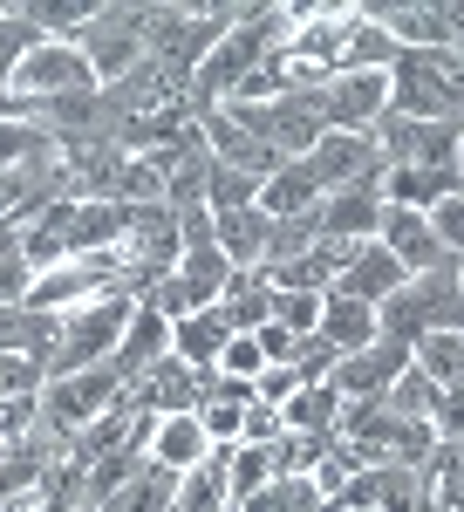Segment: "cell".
I'll return each instance as SVG.
<instances>
[{"label":"cell","instance_id":"cell-37","mask_svg":"<svg viewBox=\"0 0 464 512\" xmlns=\"http://www.w3.org/2000/svg\"><path fill=\"white\" fill-rule=\"evenodd\" d=\"M301 383H308L301 369H287V362H267V369H260V383H253V396H260V403H287V396L301 390Z\"/></svg>","mask_w":464,"mask_h":512},{"label":"cell","instance_id":"cell-8","mask_svg":"<svg viewBox=\"0 0 464 512\" xmlns=\"http://www.w3.org/2000/svg\"><path fill=\"white\" fill-rule=\"evenodd\" d=\"M205 383L212 376H198L192 362H178V355H164V362H151L137 383H130V410H144V417H178V410H198L205 403Z\"/></svg>","mask_w":464,"mask_h":512},{"label":"cell","instance_id":"cell-9","mask_svg":"<svg viewBox=\"0 0 464 512\" xmlns=\"http://www.w3.org/2000/svg\"><path fill=\"white\" fill-rule=\"evenodd\" d=\"M314 233L321 239H376L383 233V178L348 185V192H328L314 205Z\"/></svg>","mask_w":464,"mask_h":512},{"label":"cell","instance_id":"cell-33","mask_svg":"<svg viewBox=\"0 0 464 512\" xmlns=\"http://www.w3.org/2000/svg\"><path fill=\"white\" fill-rule=\"evenodd\" d=\"M273 321H280L287 335H314V328H321V294H280V287H273Z\"/></svg>","mask_w":464,"mask_h":512},{"label":"cell","instance_id":"cell-10","mask_svg":"<svg viewBox=\"0 0 464 512\" xmlns=\"http://www.w3.org/2000/svg\"><path fill=\"white\" fill-rule=\"evenodd\" d=\"M198 137H205V158L212 164H232V171H253V178H273L280 171V151H267L253 130H239L226 110H198Z\"/></svg>","mask_w":464,"mask_h":512},{"label":"cell","instance_id":"cell-35","mask_svg":"<svg viewBox=\"0 0 464 512\" xmlns=\"http://www.w3.org/2000/svg\"><path fill=\"white\" fill-rule=\"evenodd\" d=\"M424 219H430V233L444 239V253H458V260H464V192L437 198V205H430Z\"/></svg>","mask_w":464,"mask_h":512},{"label":"cell","instance_id":"cell-21","mask_svg":"<svg viewBox=\"0 0 464 512\" xmlns=\"http://www.w3.org/2000/svg\"><path fill=\"white\" fill-rule=\"evenodd\" d=\"M219 308H226L232 335H260V328L273 321V287L260 274H232L226 294H219Z\"/></svg>","mask_w":464,"mask_h":512},{"label":"cell","instance_id":"cell-27","mask_svg":"<svg viewBox=\"0 0 464 512\" xmlns=\"http://www.w3.org/2000/svg\"><path fill=\"white\" fill-rule=\"evenodd\" d=\"M41 158H55V137L35 117L0 123V171H21V164H41Z\"/></svg>","mask_w":464,"mask_h":512},{"label":"cell","instance_id":"cell-13","mask_svg":"<svg viewBox=\"0 0 464 512\" xmlns=\"http://www.w3.org/2000/svg\"><path fill=\"white\" fill-rule=\"evenodd\" d=\"M205 458H212V437L198 424V410H178V417H157L151 424V465H164L171 478L198 472Z\"/></svg>","mask_w":464,"mask_h":512},{"label":"cell","instance_id":"cell-11","mask_svg":"<svg viewBox=\"0 0 464 512\" xmlns=\"http://www.w3.org/2000/svg\"><path fill=\"white\" fill-rule=\"evenodd\" d=\"M410 287V274L396 267V253H389L383 239H362L355 246V260L342 267V280L328 287V294H348V301H369V308H383L389 294H403Z\"/></svg>","mask_w":464,"mask_h":512},{"label":"cell","instance_id":"cell-43","mask_svg":"<svg viewBox=\"0 0 464 512\" xmlns=\"http://www.w3.org/2000/svg\"><path fill=\"white\" fill-rule=\"evenodd\" d=\"M0 458H7V451H0Z\"/></svg>","mask_w":464,"mask_h":512},{"label":"cell","instance_id":"cell-42","mask_svg":"<svg viewBox=\"0 0 464 512\" xmlns=\"http://www.w3.org/2000/svg\"><path fill=\"white\" fill-rule=\"evenodd\" d=\"M69 512H89V506H69Z\"/></svg>","mask_w":464,"mask_h":512},{"label":"cell","instance_id":"cell-20","mask_svg":"<svg viewBox=\"0 0 464 512\" xmlns=\"http://www.w3.org/2000/svg\"><path fill=\"white\" fill-rule=\"evenodd\" d=\"M14 14H21L41 41H82V28L96 21L89 0H14Z\"/></svg>","mask_w":464,"mask_h":512},{"label":"cell","instance_id":"cell-30","mask_svg":"<svg viewBox=\"0 0 464 512\" xmlns=\"http://www.w3.org/2000/svg\"><path fill=\"white\" fill-rule=\"evenodd\" d=\"M430 396H437V383H430L424 369H417V362H410V369H403V376H396V383H389V410H396V417H430Z\"/></svg>","mask_w":464,"mask_h":512},{"label":"cell","instance_id":"cell-26","mask_svg":"<svg viewBox=\"0 0 464 512\" xmlns=\"http://www.w3.org/2000/svg\"><path fill=\"white\" fill-rule=\"evenodd\" d=\"M417 369H424L430 383H444V390H451V383H464V335H458V328L424 335V342H417Z\"/></svg>","mask_w":464,"mask_h":512},{"label":"cell","instance_id":"cell-6","mask_svg":"<svg viewBox=\"0 0 464 512\" xmlns=\"http://www.w3.org/2000/svg\"><path fill=\"white\" fill-rule=\"evenodd\" d=\"M362 14H369L396 48H424V55H437V48H458L464 0L458 7H451V0H410V7H362Z\"/></svg>","mask_w":464,"mask_h":512},{"label":"cell","instance_id":"cell-24","mask_svg":"<svg viewBox=\"0 0 464 512\" xmlns=\"http://www.w3.org/2000/svg\"><path fill=\"white\" fill-rule=\"evenodd\" d=\"M260 185H267V178L205 158V205H212V212H246V205H260Z\"/></svg>","mask_w":464,"mask_h":512},{"label":"cell","instance_id":"cell-1","mask_svg":"<svg viewBox=\"0 0 464 512\" xmlns=\"http://www.w3.org/2000/svg\"><path fill=\"white\" fill-rule=\"evenodd\" d=\"M123 396H130V383L116 376V362H89V369H69V376H48V390H41V424L69 444V437H82L96 417H110Z\"/></svg>","mask_w":464,"mask_h":512},{"label":"cell","instance_id":"cell-18","mask_svg":"<svg viewBox=\"0 0 464 512\" xmlns=\"http://www.w3.org/2000/svg\"><path fill=\"white\" fill-rule=\"evenodd\" d=\"M321 198H328V192L314 185L308 158H287V164L267 178V185H260V212H267V219H308Z\"/></svg>","mask_w":464,"mask_h":512},{"label":"cell","instance_id":"cell-5","mask_svg":"<svg viewBox=\"0 0 464 512\" xmlns=\"http://www.w3.org/2000/svg\"><path fill=\"white\" fill-rule=\"evenodd\" d=\"M308 171L321 192H348V185H369V178H383L389 164L376 151V137L369 130H328L321 144L308 151Z\"/></svg>","mask_w":464,"mask_h":512},{"label":"cell","instance_id":"cell-31","mask_svg":"<svg viewBox=\"0 0 464 512\" xmlns=\"http://www.w3.org/2000/svg\"><path fill=\"white\" fill-rule=\"evenodd\" d=\"M430 431H437V444H464V383H437V396H430Z\"/></svg>","mask_w":464,"mask_h":512},{"label":"cell","instance_id":"cell-34","mask_svg":"<svg viewBox=\"0 0 464 512\" xmlns=\"http://www.w3.org/2000/svg\"><path fill=\"white\" fill-rule=\"evenodd\" d=\"M48 390V369L35 355H0V396H41Z\"/></svg>","mask_w":464,"mask_h":512},{"label":"cell","instance_id":"cell-32","mask_svg":"<svg viewBox=\"0 0 464 512\" xmlns=\"http://www.w3.org/2000/svg\"><path fill=\"white\" fill-rule=\"evenodd\" d=\"M260 369H267L260 335H232L226 349H219V376H232V383H260Z\"/></svg>","mask_w":464,"mask_h":512},{"label":"cell","instance_id":"cell-2","mask_svg":"<svg viewBox=\"0 0 464 512\" xmlns=\"http://www.w3.org/2000/svg\"><path fill=\"white\" fill-rule=\"evenodd\" d=\"M130 315H137V294H130V287H116V294L89 301V308H69V315H62V342H55V355H48V376L110 362L116 342H123V328H130Z\"/></svg>","mask_w":464,"mask_h":512},{"label":"cell","instance_id":"cell-28","mask_svg":"<svg viewBox=\"0 0 464 512\" xmlns=\"http://www.w3.org/2000/svg\"><path fill=\"white\" fill-rule=\"evenodd\" d=\"M424 478H430V492H437L444 512H464V444H437Z\"/></svg>","mask_w":464,"mask_h":512},{"label":"cell","instance_id":"cell-17","mask_svg":"<svg viewBox=\"0 0 464 512\" xmlns=\"http://www.w3.org/2000/svg\"><path fill=\"white\" fill-rule=\"evenodd\" d=\"M389 110V76H335L328 82V123L335 130H369Z\"/></svg>","mask_w":464,"mask_h":512},{"label":"cell","instance_id":"cell-16","mask_svg":"<svg viewBox=\"0 0 464 512\" xmlns=\"http://www.w3.org/2000/svg\"><path fill=\"white\" fill-rule=\"evenodd\" d=\"M226 342H232L226 308H198V315L171 321V355H178V362H192L198 376H212V369H219V349H226Z\"/></svg>","mask_w":464,"mask_h":512},{"label":"cell","instance_id":"cell-25","mask_svg":"<svg viewBox=\"0 0 464 512\" xmlns=\"http://www.w3.org/2000/svg\"><path fill=\"white\" fill-rule=\"evenodd\" d=\"M321 506H328V499H321L314 478H273L253 499H239V512H321Z\"/></svg>","mask_w":464,"mask_h":512},{"label":"cell","instance_id":"cell-39","mask_svg":"<svg viewBox=\"0 0 464 512\" xmlns=\"http://www.w3.org/2000/svg\"><path fill=\"white\" fill-rule=\"evenodd\" d=\"M260 349H267V362H287V369H294V355H301V335H287L280 321H267V328H260Z\"/></svg>","mask_w":464,"mask_h":512},{"label":"cell","instance_id":"cell-38","mask_svg":"<svg viewBox=\"0 0 464 512\" xmlns=\"http://www.w3.org/2000/svg\"><path fill=\"white\" fill-rule=\"evenodd\" d=\"M28 287H35L28 260H0V308H28Z\"/></svg>","mask_w":464,"mask_h":512},{"label":"cell","instance_id":"cell-15","mask_svg":"<svg viewBox=\"0 0 464 512\" xmlns=\"http://www.w3.org/2000/svg\"><path fill=\"white\" fill-rule=\"evenodd\" d=\"M164 355H171V321L137 301V315H130V328H123V342H116V355H110L116 376H123V383H137V376H144L151 362H164Z\"/></svg>","mask_w":464,"mask_h":512},{"label":"cell","instance_id":"cell-12","mask_svg":"<svg viewBox=\"0 0 464 512\" xmlns=\"http://www.w3.org/2000/svg\"><path fill=\"white\" fill-rule=\"evenodd\" d=\"M396 253V267L417 280V274H430V267H444V260H458V253H444V239L430 233V219L424 212H403V205H383V233H376Z\"/></svg>","mask_w":464,"mask_h":512},{"label":"cell","instance_id":"cell-7","mask_svg":"<svg viewBox=\"0 0 464 512\" xmlns=\"http://www.w3.org/2000/svg\"><path fill=\"white\" fill-rule=\"evenodd\" d=\"M417 355L403 349V342H389V335H376L369 349H355V355H342L335 369H328V383H335V396L342 403H369V396H389V383L410 369Z\"/></svg>","mask_w":464,"mask_h":512},{"label":"cell","instance_id":"cell-29","mask_svg":"<svg viewBox=\"0 0 464 512\" xmlns=\"http://www.w3.org/2000/svg\"><path fill=\"white\" fill-rule=\"evenodd\" d=\"M41 424V396H0V451H21Z\"/></svg>","mask_w":464,"mask_h":512},{"label":"cell","instance_id":"cell-4","mask_svg":"<svg viewBox=\"0 0 464 512\" xmlns=\"http://www.w3.org/2000/svg\"><path fill=\"white\" fill-rule=\"evenodd\" d=\"M82 55H89L96 82H123L137 62H151L144 7H96V21L82 28Z\"/></svg>","mask_w":464,"mask_h":512},{"label":"cell","instance_id":"cell-23","mask_svg":"<svg viewBox=\"0 0 464 512\" xmlns=\"http://www.w3.org/2000/svg\"><path fill=\"white\" fill-rule=\"evenodd\" d=\"M226 451V499H253L260 485H273V444H219Z\"/></svg>","mask_w":464,"mask_h":512},{"label":"cell","instance_id":"cell-40","mask_svg":"<svg viewBox=\"0 0 464 512\" xmlns=\"http://www.w3.org/2000/svg\"><path fill=\"white\" fill-rule=\"evenodd\" d=\"M321 512H376V506H321Z\"/></svg>","mask_w":464,"mask_h":512},{"label":"cell","instance_id":"cell-3","mask_svg":"<svg viewBox=\"0 0 464 512\" xmlns=\"http://www.w3.org/2000/svg\"><path fill=\"white\" fill-rule=\"evenodd\" d=\"M89 89H103L96 69H89V55H82V41H41L28 48L21 62H14V76H7V96H21V103H62V96H89Z\"/></svg>","mask_w":464,"mask_h":512},{"label":"cell","instance_id":"cell-14","mask_svg":"<svg viewBox=\"0 0 464 512\" xmlns=\"http://www.w3.org/2000/svg\"><path fill=\"white\" fill-rule=\"evenodd\" d=\"M212 239H219V253L232 260V274H260L273 219L260 212V205H246V212H212Z\"/></svg>","mask_w":464,"mask_h":512},{"label":"cell","instance_id":"cell-36","mask_svg":"<svg viewBox=\"0 0 464 512\" xmlns=\"http://www.w3.org/2000/svg\"><path fill=\"white\" fill-rule=\"evenodd\" d=\"M287 431V417H280V403H246V431H239V444H273V437Z\"/></svg>","mask_w":464,"mask_h":512},{"label":"cell","instance_id":"cell-41","mask_svg":"<svg viewBox=\"0 0 464 512\" xmlns=\"http://www.w3.org/2000/svg\"><path fill=\"white\" fill-rule=\"evenodd\" d=\"M458 62H464V14H458Z\"/></svg>","mask_w":464,"mask_h":512},{"label":"cell","instance_id":"cell-22","mask_svg":"<svg viewBox=\"0 0 464 512\" xmlns=\"http://www.w3.org/2000/svg\"><path fill=\"white\" fill-rule=\"evenodd\" d=\"M280 417H287V431L328 437L335 424H342V396H335V383H301V390L280 403Z\"/></svg>","mask_w":464,"mask_h":512},{"label":"cell","instance_id":"cell-19","mask_svg":"<svg viewBox=\"0 0 464 512\" xmlns=\"http://www.w3.org/2000/svg\"><path fill=\"white\" fill-rule=\"evenodd\" d=\"M321 335L335 342V355L369 349L383 328H376V308L369 301H348V294H321Z\"/></svg>","mask_w":464,"mask_h":512}]
</instances>
